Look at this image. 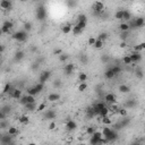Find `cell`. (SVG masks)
Wrapping results in <instances>:
<instances>
[{
    "label": "cell",
    "instance_id": "obj_20",
    "mask_svg": "<svg viewBox=\"0 0 145 145\" xmlns=\"http://www.w3.org/2000/svg\"><path fill=\"white\" fill-rule=\"evenodd\" d=\"M18 134V129L16 128V127H9L8 128V135L10 136H15Z\"/></svg>",
    "mask_w": 145,
    "mask_h": 145
},
{
    "label": "cell",
    "instance_id": "obj_52",
    "mask_svg": "<svg viewBox=\"0 0 145 145\" xmlns=\"http://www.w3.org/2000/svg\"><path fill=\"white\" fill-rule=\"evenodd\" d=\"M78 145H86V144H84V143H82V144H78Z\"/></svg>",
    "mask_w": 145,
    "mask_h": 145
},
{
    "label": "cell",
    "instance_id": "obj_23",
    "mask_svg": "<svg viewBox=\"0 0 145 145\" xmlns=\"http://www.w3.org/2000/svg\"><path fill=\"white\" fill-rule=\"evenodd\" d=\"M37 89H36V87L34 86V87H32V89H27V94L28 95H33V96H35L37 94Z\"/></svg>",
    "mask_w": 145,
    "mask_h": 145
},
{
    "label": "cell",
    "instance_id": "obj_42",
    "mask_svg": "<svg viewBox=\"0 0 145 145\" xmlns=\"http://www.w3.org/2000/svg\"><path fill=\"white\" fill-rule=\"evenodd\" d=\"M35 87H36L37 92H41V91L43 89V84H42V83H39V84H36V85H35Z\"/></svg>",
    "mask_w": 145,
    "mask_h": 145
},
{
    "label": "cell",
    "instance_id": "obj_2",
    "mask_svg": "<svg viewBox=\"0 0 145 145\" xmlns=\"http://www.w3.org/2000/svg\"><path fill=\"white\" fill-rule=\"evenodd\" d=\"M103 8H104V5H103V2H101V1H95V2L93 3V6H92V9L95 14H100V12H102L103 11Z\"/></svg>",
    "mask_w": 145,
    "mask_h": 145
},
{
    "label": "cell",
    "instance_id": "obj_39",
    "mask_svg": "<svg viewBox=\"0 0 145 145\" xmlns=\"http://www.w3.org/2000/svg\"><path fill=\"white\" fill-rule=\"evenodd\" d=\"M107 37H108V34L107 33H100V35H99V40H101V41H104V40H107Z\"/></svg>",
    "mask_w": 145,
    "mask_h": 145
},
{
    "label": "cell",
    "instance_id": "obj_28",
    "mask_svg": "<svg viewBox=\"0 0 145 145\" xmlns=\"http://www.w3.org/2000/svg\"><path fill=\"white\" fill-rule=\"evenodd\" d=\"M111 132H112V130L110 129L109 127H103V129H102V134H103V136H105V137L111 133Z\"/></svg>",
    "mask_w": 145,
    "mask_h": 145
},
{
    "label": "cell",
    "instance_id": "obj_51",
    "mask_svg": "<svg viewBox=\"0 0 145 145\" xmlns=\"http://www.w3.org/2000/svg\"><path fill=\"white\" fill-rule=\"evenodd\" d=\"M133 145H141V144H139V143H134Z\"/></svg>",
    "mask_w": 145,
    "mask_h": 145
},
{
    "label": "cell",
    "instance_id": "obj_53",
    "mask_svg": "<svg viewBox=\"0 0 145 145\" xmlns=\"http://www.w3.org/2000/svg\"><path fill=\"white\" fill-rule=\"evenodd\" d=\"M9 145H11V144H9Z\"/></svg>",
    "mask_w": 145,
    "mask_h": 145
},
{
    "label": "cell",
    "instance_id": "obj_7",
    "mask_svg": "<svg viewBox=\"0 0 145 145\" xmlns=\"http://www.w3.org/2000/svg\"><path fill=\"white\" fill-rule=\"evenodd\" d=\"M73 28H74V26H73L71 24H66V25L62 26L61 31H62V33L64 34H69L71 31H73Z\"/></svg>",
    "mask_w": 145,
    "mask_h": 145
},
{
    "label": "cell",
    "instance_id": "obj_38",
    "mask_svg": "<svg viewBox=\"0 0 145 145\" xmlns=\"http://www.w3.org/2000/svg\"><path fill=\"white\" fill-rule=\"evenodd\" d=\"M86 89H87V85L85 83H80V85L78 86V91H80V92H84Z\"/></svg>",
    "mask_w": 145,
    "mask_h": 145
},
{
    "label": "cell",
    "instance_id": "obj_40",
    "mask_svg": "<svg viewBox=\"0 0 145 145\" xmlns=\"http://www.w3.org/2000/svg\"><path fill=\"white\" fill-rule=\"evenodd\" d=\"M112 69V71H113V74L114 75H117V74H119L121 71V69H120V67H118V66H116V67H113V68H111Z\"/></svg>",
    "mask_w": 145,
    "mask_h": 145
},
{
    "label": "cell",
    "instance_id": "obj_11",
    "mask_svg": "<svg viewBox=\"0 0 145 145\" xmlns=\"http://www.w3.org/2000/svg\"><path fill=\"white\" fill-rule=\"evenodd\" d=\"M66 128H67L68 130H74L75 128H76V123H75L74 120H68L67 123H66Z\"/></svg>",
    "mask_w": 145,
    "mask_h": 145
},
{
    "label": "cell",
    "instance_id": "obj_46",
    "mask_svg": "<svg viewBox=\"0 0 145 145\" xmlns=\"http://www.w3.org/2000/svg\"><path fill=\"white\" fill-rule=\"evenodd\" d=\"M23 57V52H18L16 55V59H21Z\"/></svg>",
    "mask_w": 145,
    "mask_h": 145
},
{
    "label": "cell",
    "instance_id": "obj_19",
    "mask_svg": "<svg viewBox=\"0 0 145 145\" xmlns=\"http://www.w3.org/2000/svg\"><path fill=\"white\" fill-rule=\"evenodd\" d=\"M129 27H130V25L128 24V23H121V24L119 25V28H120V31H123V32H128Z\"/></svg>",
    "mask_w": 145,
    "mask_h": 145
},
{
    "label": "cell",
    "instance_id": "obj_27",
    "mask_svg": "<svg viewBox=\"0 0 145 145\" xmlns=\"http://www.w3.org/2000/svg\"><path fill=\"white\" fill-rule=\"evenodd\" d=\"M78 78H79V82L80 83H85V80L87 79V76L85 73H80L79 76H78Z\"/></svg>",
    "mask_w": 145,
    "mask_h": 145
},
{
    "label": "cell",
    "instance_id": "obj_3",
    "mask_svg": "<svg viewBox=\"0 0 145 145\" xmlns=\"http://www.w3.org/2000/svg\"><path fill=\"white\" fill-rule=\"evenodd\" d=\"M11 28H12V23L11 22H6L2 25L1 31H2V33H9V31L11 30Z\"/></svg>",
    "mask_w": 145,
    "mask_h": 145
},
{
    "label": "cell",
    "instance_id": "obj_33",
    "mask_svg": "<svg viewBox=\"0 0 145 145\" xmlns=\"http://www.w3.org/2000/svg\"><path fill=\"white\" fill-rule=\"evenodd\" d=\"M10 138H11V136H10V135H8V136H2V143H3V144L6 143L7 145H9Z\"/></svg>",
    "mask_w": 145,
    "mask_h": 145
},
{
    "label": "cell",
    "instance_id": "obj_48",
    "mask_svg": "<svg viewBox=\"0 0 145 145\" xmlns=\"http://www.w3.org/2000/svg\"><path fill=\"white\" fill-rule=\"evenodd\" d=\"M66 59H67V56H64V53H62V55H60V60H66Z\"/></svg>",
    "mask_w": 145,
    "mask_h": 145
},
{
    "label": "cell",
    "instance_id": "obj_36",
    "mask_svg": "<svg viewBox=\"0 0 145 145\" xmlns=\"http://www.w3.org/2000/svg\"><path fill=\"white\" fill-rule=\"evenodd\" d=\"M25 108H26V110H28V111H32V110H34V108H35V103H30V104H26V105H25Z\"/></svg>",
    "mask_w": 145,
    "mask_h": 145
},
{
    "label": "cell",
    "instance_id": "obj_49",
    "mask_svg": "<svg viewBox=\"0 0 145 145\" xmlns=\"http://www.w3.org/2000/svg\"><path fill=\"white\" fill-rule=\"evenodd\" d=\"M120 46L121 48H125V46H126V42H123V43L120 44Z\"/></svg>",
    "mask_w": 145,
    "mask_h": 145
},
{
    "label": "cell",
    "instance_id": "obj_37",
    "mask_svg": "<svg viewBox=\"0 0 145 145\" xmlns=\"http://www.w3.org/2000/svg\"><path fill=\"white\" fill-rule=\"evenodd\" d=\"M135 74H136V76H137L138 78H143V77H144V74H143V71L141 70V69H136Z\"/></svg>",
    "mask_w": 145,
    "mask_h": 145
},
{
    "label": "cell",
    "instance_id": "obj_14",
    "mask_svg": "<svg viewBox=\"0 0 145 145\" xmlns=\"http://www.w3.org/2000/svg\"><path fill=\"white\" fill-rule=\"evenodd\" d=\"M101 123H102V125H104V126H110L112 121H111V118L108 116V117H102L101 118Z\"/></svg>",
    "mask_w": 145,
    "mask_h": 145
},
{
    "label": "cell",
    "instance_id": "obj_26",
    "mask_svg": "<svg viewBox=\"0 0 145 145\" xmlns=\"http://www.w3.org/2000/svg\"><path fill=\"white\" fill-rule=\"evenodd\" d=\"M45 108H46V104L43 102V103H41V104H39L36 107V111L42 112V111H44V110H45Z\"/></svg>",
    "mask_w": 145,
    "mask_h": 145
},
{
    "label": "cell",
    "instance_id": "obj_25",
    "mask_svg": "<svg viewBox=\"0 0 145 145\" xmlns=\"http://www.w3.org/2000/svg\"><path fill=\"white\" fill-rule=\"evenodd\" d=\"M93 46H94L95 49H102V46H103V41L99 40V39H96V42H95V44H94Z\"/></svg>",
    "mask_w": 145,
    "mask_h": 145
},
{
    "label": "cell",
    "instance_id": "obj_21",
    "mask_svg": "<svg viewBox=\"0 0 145 145\" xmlns=\"http://www.w3.org/2000/svg\"><path fill=\"white\" fill-rule=\"evenodd\" d=\"M44 117H45V119H52V118L56 117V113H55L52 110H48V111L45 112V114H44Z\"/></svg>",
    "mask_w": 145,
    "mask_h": 145
},
{
    "label": "cell",
    "instance_id": "obj_15",
    "mask_svg": "<svg viewBox=\"0 0 145 145\" xmlns=\"http://www.w3.org/2000/svg\"><path fill=\"white\" fill-rule=\"evenodd\" d=\"M109 113H110V110H109V108H107V107H104L103 109H101L100 110V113H99V116L100 117H108L109 116Z\"/></svg>",
    "mask_w": 145,
    "mask_h": 145
},
{
    "label": "cell",
    "instance_id": "obj_10",
    "mask_svg": "<svg viewBox=\"0 0 145 145\" xmlns=\"http://www.w3.org/2000/svg\"><path fill=\"white\" fill-rule=\"evenodd\" d=\"M11 98L14 99H22V91H19V89H12L11 91Z\"/></svg>",
    "mask_w": 145,
    "mask_h": 145
},
{
    "label": "cell",
    "instance_id": "obj_13",
    "mask_svg": "<svg viewBox=\"0 0 145 145\" xmlns=\"http://www.w3.org/2000/svg\"><path fill=\"white\" fill-rule=\"evenodd\" d=\"M64 70H65V73L67 75L71 74V73H73V70H74V65H73V64H67V65L64 67Z\"/></svg>",
    "mask_w": 145,
    "mask_h": 145
},
{
    "label": "cell",
    "instance_id": "obj_17",
    "mask_svg": "<svg viewBox=\"0 0 145 145\" xmlns=\"http://www.w3.org/2000/svg\"><path fill=\"white\" fill-rule=\"evenodd\" d=\"M18 121H19V123H22V125H27L28 121H30V119H28L27 116L23 114V116L18 117Z\"/></svg>",
    "mask_w": 145,
    "mask_h": 145
},
{
    "label": "cell",
    "instance_id": "obj_43",
    "mask_svg": "<svg viewBox=\"0 0 145 145\" xmlns=\"http://www.w3.org/2000/svg\"><path fill=\"white\" fill-rule=\"evenodd\" d=\"M55 55H56V56H60V55H62V50L61 49H57V50H55Z\"/></svg>",
    "mask_w": 145,
    "mask_h": 145
},
{
    "label": "cell",
    "instance_id": "obj_24",
    "mask_svg": "<svg viewBox=\"0 0 145 145\" xmlns=\"http://www.w3.org/2000/svg\"><path fill=\"white\" fill-rule=\"evenodd\" d=\"M44 16H45V10L42 9V8H41V9H37V18L42 19Z\"/></svg>",
    "mask_w": 145,
    "mask_h": 145
},
{
    "label": "cell",
    "instance_id": "obj_16",
    "mask_svg": "<svg viewBox=\"0 0 145 145\" xmlns=\"http://www.w3.org/2000/svg\"><path fill=\"white\" fill-rule=\"evenodd\" d=\"M118 89H119V92L120 93H128L130 91L129 86H127L126 84H121V85H119Z\"/></svg>",
    "mask_w": 145,
    "mask_h": 145
},
{
    "label": "cell",
    "instance_id": "obj_35",
    "mask_svg": "<svg viewBox=\"0 0 145 145\" xmlns=\"http://www.w3.org/2000/svg\"><path fill=\"white\" fill-rule=\"evenodd\" d=\"M118 113L120 114L121 117H126V116H127V109H125V108L119 109V111H118Z\"/></svg>",
    "mask_w": 145,
    "mask_h": 145
},
{
    "label": "cell",
    "instance_id": "obj_50",
    "mask_svg": "<svg viewBox=\"0 0 145 145\" xmlns=\"http://www.w3.org/2000/svg\"><path fill=\"white\" fill-rule=\"evenodd\" d=\"M28 145H36V144H35V143H30Z\"/></svg>",
    "mask_w": 145,
    "mask_h": 145
},
{
    "label": "cell",
    "instance_id": "obj_6",
    "mask_svg": "<svg viewBox=\"0 0 145 145\" xmlns=\"http://www.w3.org/2000/svg\"><path fill=\"white\" fill-rule=\"evenodd\" d=\"M144 24H145V19L144 18H141V17H138V18H135V21H134V23H133V25L135 26V27H142Z\"/></svg>",
    "mask_w": 145,
    "mask_h": 145
},
{
    "label": "cell",
    "instance_id": "obj_45",
    "mask_svg": "<svg viewBox=\"0 0 145 145\" xmlns=\"http://www.w3.org/2000/svg\"><path fill=\"white\" fill-rule=\"evenodd\" d=\"M108 60H109V57H107V56H103V57H102V61L104 62V64L108 61Z\"/></svg>",
    "mask_w": 145,
    "mask_h": 145
},
{
    "label": "cell",
    "instance_id": "obj_47",
    "mask_svg": "<svg viewBox=\"0 0 145 145\" xmlns=\"http://www.w3.org/2000/svg\"><path fill=\"white\" fill-rule=\"evenodd\" d=\"M25 30H27V31L31 30V24H30V23H28V24H25Z\"/></svg>",
    "mask_w": 145,
    "mask_h": 145
},
{
    "label": "cell",
    "instance_id": "obj_8",
    "mask_svg": "<svg viewBox=\"0 0 145 145\" xmlns=\"http://www.w3.org/2000/svg\"><path fill=\"white\" fill-rule=\"evenodd\" d=\"M0 7H1L2 9H10L11 2L8 1V0H1V1H0Z\"/></svg>",
    "mask_w": 145,
    "mask_h": 145
},
{
    "label": "cell",
    "instance_id": "obj_1",
    "mask_svg": "<svg viewBox=\"0 0 145 145\" xmlns=\"http://www.w3.org/2000/svg\"><path fill=\"white\" fill-rule=\"evenodd\" d=\"M85 26H86V23L84 22H77V24L74 26V28H73V33L75 34V35H77V34L82 33V31H83L84 28H85Z\"/></svg>",
    "mask_w": 145,
    "mask_h": 145
},
{
    "label": "cell",
    "instance_id": "obj_29",
    "mask_svg": "<svg viewBox=\"0 0 145 145\" xmlns=\"http://www.w3.org/2000/svg\"><path fill=\"white\" fill-rule=\"evenodd\" d=\"M132 19V15H130V12L129 11H126L125 10V12H123V21H130Z\"/></svg>",
    "mask_w": 145,
    "mask_h": 145
},
{
    "label": "cell",
    "instance_id": "obj_41",
    "mask_svg": "<svg viewBox=\"0 0 145 145\" xmlns=\"http://www.w3.org/2000/svg\"><path fill=\"white\" fill-rule=\"evenodd\" d=\"M95 42H96L95 37H89V45H94Z\"/></svg>",
    "mask_w": 145,
    "mask_h": 145
},
{
    "label": "cell",
    "instance_id": "obj_34",
    "mask_svg": "<svg viewBox=\"0 0 145 145\" xmlns=\"http://www.w3.org/2000/svg\"><path fill=\"white\" fill-rule=\"evenodd\" d=\"M95 132H96V130H95L94 127H87V128H86V133L89 134V135H91V136L95 133Z\"/></svg>",
    "mask_w": 145,
    "mask_h": 145
},
{
    "label": "cell",
    "instance_id": "obj_9",
    "mask_svg": "<svg viewBox=\"0 0 145 145\" xmlns=\"http://www.w3.org/2000/svg\"><path fill=\"white\" fill-rule=\"evenodd\" d=\"M50 77V71H43L42 74H41V77H40V83L44 84V82L49 79Z\"/></svg>",
    "mask_w": 145,
    "mask_h": 145
},
{
    "label": "cell",
    "instance_id": "obj_12",
    "mask_svg": "<svg viewBox=\"0 0 145 145\" xmlns=\"http://www.w3.org/2000/svg\"><path fill=\"white\" fill-rule=\"evenodd\" d=\"M129 57H130V59H132L133 64H134V62H137V61H139V60H141V55H139L138 52L132 53V55H129Z\"/></svg>",
    "mask_w": 145,
    "mask_h": 145
},
{
    "label": "cell",
    "instance_id": "obj_44",
    "mask_svg": "<svg viewBox=\"0 0 145 145\" xmlns=\"http://www.w3.org/2000/svg\"><path fill=\"white\" fill-rule=\"evenodd\" d=\"M55 128H56V123H55L52 121V123H51L49 125V129H50V130H53Z\"/></svg>",
    "mask_w": 145,
    "mask_h": 145
},
{
    "label": "cell",
    "instance_id": "obj_5",
    "mask_svg": "<svg viewBox=\"0 0 145 145\" xmlns=\"http://www.w3.org/2000/svg\"><path fill=\"white\" fill-rule=\"evenodd\" d=\"M14 37H15L16 40H18V41H25V40H26V33H25L24 31L17 32Z\"/></svg>",
    "mask_w": 145,
    "mask_h": 145
},
{
    "label": "cell",
    "instance_id": "obj_32",
    "mask_svg": "<svg viewBox=\"0 0 145 145\" xmlns=\"http://www.w3.org/2000/svg\"><path fill=\"white\" fill-rule=\"evenodd\" d=\"M123 12H125V10H119V11H117L116 12V18L123 19Z\"/></svg>",
    "mask_w": 145,
    "mask_h": 145
},
{
    "label": "cell",
    "instance_id": "obj_18",
    "mask_svg": "<svg viewBox=\"0 0 145 145\" xmlns=\"http://www.w3.org/2000/svg\"><path fill=\"white\" fill-rule=\"evenodd\" d=\"M105 101L109 102V103H114V101H116V98H114L113 94H111V93H108V94L105 95Z\"/></svg>",
    "mask_w": 145,
    "mask_h": 145
},
{
    "label": "cell",
    "instance_id": "obj_30",
    "mask_svg": "<svg viewBox=\"0 0 145 145\" xmlns=\"http://www.w3.org/2000/svg\"><path fill=\"white\" fill-rule=\"evenodd\" d=\"M123 64H126V65H130V64H133V61H132V59H130L129 56H125L123 59Z\"/></svg>",
    "mask_w": 145,
    "mask_h": 145
},
{
    "label": "cell",
    "instance_id": "obj_4",
    "mask_svg": "<svg viewBox=\"0 0 145 145\" xmlns=\"http://www.w3.org/2000/svg\"><path fill=\"white\" fill-rule=\"evenodd\" d=\"M59 99H60V94H58V93H50L48 95V101L50 102H56Z\"/></svg>",
    "mask_w": 145,
    "mask_h": 145
},
{
    "label": "cell",
    "instance_id": "obj_31",
    "mask_svg": "<svg viewBox=\"0 0 145 145\" xmlns=\"http://www.w3.org/2000/svg\"><path fill=\"white\" fill-rule=\"evenodd\" d=\"M134 49H135L136 52H137V51H141V50H144V49H145V42H143V43L138 44V45H136Z\"/></svg>",
    "mask_w": 145,
    "mask_h": 145
},
{
    "label": "cell",
    "instance_id": "obj_22",
    "mask_svg": "<svg viewBox=\"0 0 145 145\" xmlns=\"http://www.w3.org/2000/svg\"><path fill=\"white\" fill-rule=\"evenodd\" d=\"M104 76H105V78H108V79H111V78H113L116 75L113 74L112 69H109V70H107V71L104 73Z\"/></svg>",
    "mask_w": 145,
    "mask_h": 145
}]
</instances>
